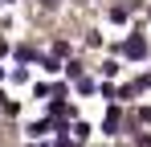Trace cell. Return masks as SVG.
I'll return each instance as SVG.
<instances>
[{"label": "cell", "mask_w": 151, "mask_h": 147, "mask_svg": "<svg viewBox=\"0 0 151 147\" xmlns=\"http://www.w3.org/2000/svg\"><path fill=\"white\" fill-rule=\"evenodd\" d=\"M102 74H106V78H114V74H119V61H114V57H110V61H102Z\"/></svg>", "instance_id": "5bb4252c"}, {"label": "cell", "mask_w": 151, "mask_h": 147, "mask_svg": "<svg viewBox=\"0 0 151 147\" xmlns=\"http://www.w3.org/2000/svg\"><path fill=\"white\" fill-rule=\"evenodd\" d=\"M135 119L143 122V127H151V106H139V110H135Z\"/></svg>", "instance_id": "7c38bea8"}, {"label": "cell", "mask_w": 151, "mask_h": 147, "mask_svg": "<svg viewBox=\"0 0 151 147\" xmlns=\"http://www.w3.org/2000/svg\"><path fill=\"white\" fill-rule=\"evenodd\" d=\"M53 131V119H41V122H33V127H29V135H33V139H41V135H49Z\"/></svg>", "instance_id": "8992f818"}, {"label": "cell", "mask_w": 151, "mask_h": 147, "mask_svg": "<svg viewBox=\"0 0 151 147\" xmlns=\"http://www.w3.org/2000/svg\"><path fill=\"white\" fill-rule=\"evenodd\" d=\"M70 131H74L78 139H86V135H90V122H74V127H70Z\"/></svg>", "instance_id": "4fadbf2b"}, {"label": "cell", "mask_w": 151, "mask_h": 147, "mask_svg": "<svg viewBox=\"0 0 151 147\" xmlns=\"http://www.w3.org/2000/svg\"><path fill=\"white\" fill-rule=\"evenodd\" d=\"M123 131V115H119V106L110 102L106 106V119H102V135H119Z\"/></svg>", "instance_id": "7a4b0ae2"}, {"label": "cell", "mask_w": 151, "mask_h": 147, "mask_svg": "<svg viewBox=\"0 0 151 147\" xmlns=\"http://www.w3.org/2000/svg\"><path fill=\"white\" fill-rule=\"evenodd\" d=\"M114 53H119V57H127V61H143V57H147V37H143V29H135L127 41H119V45H114Z\"/></svg>", "instance_id": "6da1fadb"}, {"label": "cell", "mask_w": 151, "mask_h": 147, "mask_svg": "<svg viewBox=\"0 0 151 147\" xmlns=\"http://www.w3.org/2000/svg\"><path fill=\"white\" fill-rule=\"evenodd\" d=\"M74 86H78V94H94V78H78Z\"/></svg>", "instance_id": "9c48e42d"}, {"label": "cell", "mask_w": 151, "mask_h": 147, "mask_svg": "<svg viewBox=\"0 0 151 147\" xmlns=\"http://www.w3.org/2000/svg\"><path fill=\"white\" fill-rule=\"evenodd\" d=\"M135 94H139V86H135V82H123V86H119V98H123V102H131Z\"/></svg>", "instance_id": "ba28073f"}, {"label": "cell", "mask_w": 151, "mask_h": 147, "mask_svg": "<svg viewBox=\"0 0 151 147\" xmlns=\"http://www.w3.org/2000/svg\"><path fill=\"white\" fill-rule=\"evenodd\" d=\"M12 57H17L21 66H29V61H41V53H37L33 45H17V49H12Z\"/></svg>", "instance_id": "3957f363"}, {"label": "cell", "mask_w": 151, "mask_h": 147, "mask_svg": "<svg viewBox=\"0 0 151 147\" xmlns=\"http://www.w3.org/2000/svg\"><path fill=\"white\" fill-rule=\"evenodd\" d=\"M41 70H45V74H53V78H57V74L65 70V61H61L57 53H45V57H41Z\"/></svg>", "instance_id": "277c9868"}, {"label": "cell", "mask_w": 151, "mask_h": 147, "mask_svg": "<svg viewBox=\"0 0 151 147\" xmlns=\"http://www.w3.org/2000/svg\"><path fill=\"white\" fill-rule=\"evenodd\" d=\"M37 147H41V143H37Z\"/></svg>", "instance_id": "ac0fdd59"}, {"label": "cell", "mask_w": 151, "mask_h": 147, "mask_svg": "<svg viewBox=\"0 0 151 147\" xmlns=\"http://www.w3.org/2000/svg\"><path fill=\"white\" fill-rule=\"evenodd\" d=\"M119 4H123L127 12H143V8H147V0H119Z\"/></svg>", "instance_id": "30bf717a"}, {"label": "cell", "mask_w": 151, "mask_h": 147, "mask_svg": "<svg viewBox=\"0 0 151 147\" xmlns=\"http://www.w3.org/2000/svg\"><path fill=\"white\" fill-rule=\"evenodd\" d=\"M41 4H45V8H57V4H61V0H41Z\"/></svg>", "instance_id": "9a60e30c"}, {"label": "cell", "mask_w": 151, "mask_h": 147, "mask_svg": "<svg viewBox=\"0 0 151 147\" xmlns=\"http://www.w3.org/2000/svg\"><path fill=\"white\" fill-rule=\"evenodd\" d=\"M65 78H86V66H82V61H78V57H70V61H65Z\"/></svg>", "instance_id": "5b68a950"}, {"label": "cell", "mask_w": 151, "mask_h": 147, "mask_svg": "<svg viewBox=\"0 0 151 147\" xmlns=\"http://www.w3.org/2000/svg\"><path fill=\"white\" fill-rule=\"evenodd\" d=\"M127 21H131V12L123 4H110V24H127Z\"/></svg>", "instance_id": "52a82bcc"}, {"label": "cell", "mask_w": 151, "mask_h": 147, "mask_svg": "<svg viewBox=\"0 0 151 147\" xmlns=\"http://www.w3.org/2000/svg\"><path fill=\"white\" fill-rule=\"evenodd\" d=\"M86 45H90V49L102 45V33H98V29H90V33H86Z\"/></svg>", "instance_id": "8fae6325"}, {"label": "cell", "mask_w": 151, "mask_h": 147, "mask_svg": "<svg viewBox=\"0 0 151 147\" xmlns=\"http://www.w3.org/2000/svg\"><path fill=\"white\" fill-rule=\"evenodd\" d=\"M4 53H8V41H0V57H4Z\"/></svg>", "instance_id": "2e32d148"}, {"label": "cell", "mask_w": 151, "mask_h": 147, "mask_svg": "<svg viewBox=\"0 0 151 147\" xmlns=\"http://www.w3.org/2000/svg\"><path fill=\"white\" fill-rule=\"evenodd\" d=\"M0 102H4V94H0Z\"/></svg>", "instance_id": "e0dca14e"}]
</instances>
